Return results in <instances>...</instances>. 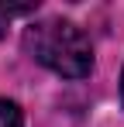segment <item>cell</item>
<instances>
[{
    "label": "cell",
    "mask_w": 124,
    "mask_h": 127,
    "mask_svg": "<svg viewBox=\"0 0 124 127\" xmlns=\"http://www.w3.org/2000/svg\"><path fill=\"white\" fill-rule=\"evenodd\" d=\"M24 48L31 52L35 62H41L45 69H52L55 76H65V79H83L93 69L90 38L72 21H62V17L31 24L24 31Z\"/></svg>",
    "instance_id": "1"
},
{
    "label": "cell",
    "mask_w": 124,
    "mask_h": 127,
    "mask_svg": "<svg viewBox=\"0 0 124 127\" xmlns=\"http://www.w3.org/2000/svg\"><path fill=\"white\" fill-rule=\"evenodd\" d=\"M0 127H24V117H21V106L10 103L0 96Z\"/></svg>",
    "instance_id": "2"
},
{
    "label": "cell",
    "mask_w": 124,
    "mask_h": 127,
    "mask_svg": "<svg viewBox=\"0 0 124 127\" xmlns=\"http://www.w3.org/2000/svg\"><path fill=\"white\" fill-rule=\"evenodd\" d=\"M31 10H35V3H24V7H7V3H0V38H3L7 21H10L14 14H31Z\"/></svg>",
    "instance_id": "3"
},
{
    "label": "cell",
    "mask_w": 124,
    "mask_h": 127,
    "mask_svg": "<svg viewBox=\"0 0 124 127\" xmlns=\"http://www.w3.org/2000/svg\"><path fill=\"white\" fill-rule=\"evenodd\" d=\"M121 100H124V72H121Z\"/></svg>",
    "instance_id": "4"
}]
</instances>
